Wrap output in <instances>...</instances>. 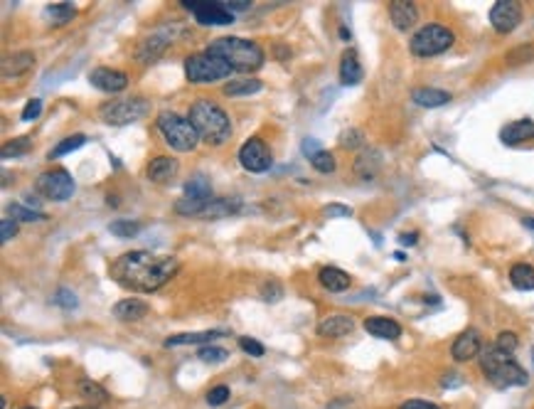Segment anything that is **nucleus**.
<instances>
[{"label":"nucleus","mask_w":534,"mask_h":409,"mask_svg":"<svg viewBox=\"0 0 534 409\" xmlns=\"http://www.w3.org/2000/svg\"><path fill=\"white\" fill-rule=\"evenodd\" d=\"M362 143H364V133L359 128H347L345 133L340 136V146H342V148H347V151H355Z\"/></svg>","instance_id":"obj_42"},{"label":"nucleus","mask_w":534,"mask_h":409,"mask_svg":"<svg viewBox=\"0 0 534 409\" xmlns=\"http://www.w3.org/2000/svg\"><path fill=\"white\" fill-rule=\"evenodd\" d=\"M416 239H419V234H416V232H411V234H401V237H399V242L404 244V247H414V244H416Z\"/></svg>","instance_id":"obj_53"},{"label":"nucleus","mask_w":534,"mask_h":409,"mask_svg":"<svg viewBox=\"0 0 534 409\" xmlns=\"http://www.w3.org/2000/svg\"><path fill=\"white\" fill-rule=\"evenodd\" d=\"M500 138H503V143H508V146H517V143H525V141H532L534 138V121L532 118L512 121L500 131Z\"/></svg>","instance_id":"obj_21"},{"label":"nucleus","mask_w":534,"mask_h":409,"mask_svg":"<svg viewBox=\"0 0 534 409\" xmlns=\"http://www.w3.org/2000/svg\"><path fill=\"white\" fill-rule=\"evenodd\" d=\"M185 10L195 15L200 25H232L234 13H229L225 3H207V0H185Z\"/></svg>","instance_id":"obj_10"},{"label":"nucleus","mask_w":534,"mask_h":409,"mask_svg":"<svg viewBox=\"0 0 534 409\" xmlns=\"http://www.w3.org/2000/svg\"><path fill=\"white\" fill-rule=\"evenodd\" d=\"M76 390H79V395L84 397V400H89L94 407L108 400V392L103 390L99 383H91V380H79V387H76Z\"/></svg>","instance_id":"obj_31"},{"label":"nucleus","mask_w":534,"mask_h":409,"mask_svg":"<svg viewBox=\"0 0 534 409\" xmlns=\"http://www.w3.org/2000/svg\"><path fill=\"white\" fill-rule=\"evenodd\" d=\"M190 123L197 131L200 141L207 146H225L232 136V121H229L227 111L220 106V103L210 101V99H197L190 106Z\"/></svg>","instance_id":"obj_2"},{"label":"nucleus","mask_w":534,"mask_h":409,"mask_svg":"<svg viewBox=\"0 0 534 409\" xmlns=\"http://www.w3.org/2000/svg\"><path fill=\"white\" fill-rule=\"evenodd\" d=\"M318 281H320V286L328 288V291H332V293L347 291V288H350V283H352L350 274H347V271H342V269H337V266H325V269H320Z\"/></svg>","instance_id":"obj_23"},{"label":"nucleus","mask_w":534,"mask_h":409,"mask_svg":"<svg viewBox=\"0 0 534 409\" xmlns=\"http://www.w3.org/2000/svg\"><path fill=\"white\" fill-rule=\"evenodd\" d=\"M23 409H35V407H23Z\"/></svg>","instance_id":"obj_57"},{"label":"nucleus","mask_w":534,"mask_h":409,"mask_svg":"<svg viewBox=\"0 0 534 409\" xmlns=\"http://www.w3.org/2000/svg\"><path fill=\"white\" fill-rule=\"evenodd\" d=\"M32 67H35V54L27 50L13 52L3 59V79H18L30 72Z\"/></svg>","instance_id":"obj_17"},{"label":"nucleus","mask_w":534,"mask_h":409,"mask_svg":"<svg viewBox=\"0 0 534 409\" xmlns=\"http://www.w3.org/2000/svg\"><path fill=\"white\" fill-rule=\"evenodd\" d=\"M155 126L163 133L165 143L173 151H178V153H190V151L197 148L200 136L192 123H190V118L180 116L175 111H160L155 118Z\"/></svg>","instance_id":"obj_5"},{"label":"nucleus","mask_w":534,"mask_h":409,"mask_svg":"<svg viewBox=\"0 0 534 409\" xmlns=\"http://www.w3.org/2000/svg\"><path fill=\"white\" fill-rule=\"evenodd\" d=\"M197 358L202 360V363H225V360L229 358V353L225 350V348H217V345H205L202 350L197 353Z\"/></svg>","instance_id":"obj_41"},{"label":"nucleus","mask_w":534,"mask_h":409,"mask_svg":"<svg viewBox=\"0 0 534 409\" xmlns=\"http://www.w3.org/2000/svg\"><path fill=\"white\" fill-rule=\"evenodd\" d=\"M180 171V163L175 161V158L170 156H155L153 161L148 163V180H153V183L163 185V183H170L173 178L178 176Z\"/></svg>","instance_id":"obj_16"},{"label":"nucleus","mask_w":534,"mask_h":409,"mask_svg":"<svg viewBox=\"0 0 534 409\" xmlns=\"http://www.w3.org/2000/svg\"><path fill=\"white\" fill-rule=\"evenodd\" d=\"M227 400H229V387L227 385H217V387H212V390L207 392V405H212V407L225 405Z\"/></svg>","instance_id":"obj_44"},{"label":"nucleus","mask_w":534,"mask_h":409,"mask_svg":"<svg viewBox=\"0 0 534 409\" xmlns=\"http://www.w3.org/2000/svg\"><path fill=\"white\" fill-rule=\"evenodd\" d=\"M205 52L225 59L229 67H232V72H256V69L264 67L266 59L261 45H256L254 40H244V37H232V35L210 42V47Z\"/></svg>","instance_id":"obj_3"},{"label":"nucleus","mask_w":534,"mask_h":409,"mask_svg":"<svg viewBox=\"0 0 534 409\" xmlns=\"http://www.w3.org/2000/svg\"><path fill=\"white\" fill-rule=\"evenodd\" d=\"M261 79H237V81H229L225 86V94L229 96H249V94H256V91H261Z\"/></svg>","instance_id":"obj_32"},{"label":"nucleus","mask_w":534,"mask_h":409,"mask_svg":"<svg viewBox=\"0 0 534 409\" xmlns=\"http://www.w3.org/2000/svg\"><path fill=\"white\" fill-rule=\"evenodd\" d=\"M239 163L249 173H266L271 168V151L261 138H249L239 148Z\"/></svg>","instance_id":"obj_11"},{"label":"nucleus","mask_w":534,"mask_h":409,"mask_svg":"<svg viewBox=\"0 0 534 409\" xmlns=\"http://www.w3.org/2000/svg\"><path fill=\"white\" fill-rule=\"evenodd\" d=\"M225 330H202V333H180V335H170L163 345L175 348V345H195V343H210L215 338H222Z\"/></svg>","instance_id":"obj_28"},{"label":"nucleus","mask_w":534,"mask_h":409,"mask_svg":"<svg viewBox=\"0 0 534 409\" xmlns=\"http://www.w3.org/2000/svg\"><path fill=\"white\" fill-rule=\"evenodd\" d=\"M108 232L116 234V237H121V239H130L133 234L140 232V225L138 222H130V220H116L108 225Z\"/></svg>","instance_id":"obj_37"},{"label":"nucleus","mask_w":534,"mask_h":409,"mask_svg":"<svg viewBox=\"0 0 534 409\" xmlns=\"http://www.w3.org/2000/svg\"><path fill=\"white\" fill-rule=\"evenodd\" d=\"M379 168H381V153H379V151H374V148L362 151V153L355 158V176L359 180L377 178Z\"/></svg>","instance_id":"obj_22"},{"label":"nucleus","mask_w":534,"mask_h":409,"mask_svg":"<svg viewBox=\"0 0 534 409\" xmlns=\"http://www.w3.org/2000/svg\"><path fill=\"white\" fill-rule=\"evenodd\" d=\"M40 113H42V101L40 99H32V101L25 103V108H23V113H20V118H23V121H35Z\"/></svg>","instance_id":"obj_46"},{"label":"nucleus","mask_w":534,"mask_h":409,"mask_svg":"<svg viewBox=\"0 0 534 409\" xmlns=\"http://www.w3.org/2000/svg\"><path fill=\"white\" fill-rule=\"evenodd\" d=\"M54 303L57 306H62V308H74L76 306V296L69 288H59L57 293H54Z\"/></svg>","instance_id":"obj_47"},{"label":"nucleus","mask_w":534,"mask_h":409,"mask_svg":"<svg viewBox=\"0 0 534 409\" xmlns=\"http://www.w3.org/2000/svg\"><path fill=\"white\" fill-rule=\"evenodd\" d=\"M232 74V67L225 59L215 57L210 52H197L190 54L185 59V77L192 84H212V81H220Z\"/></svg>","instance_id":"obj_6"},{"label":"nucleus","mask_w":534,"mask_h":409,"mask_svg":"<svg viewBox=\"0 0 534 409\" xmlns=\"http://www.w3.org/2000/svg\"><path fill=\"white\" fill-rule=\"evenodd\" d=\"M340 81L345 86H355L362 81V64L357 59L355 50H347L342 54V62H340Z\"/></svg>","instance_id":"obj_24"},{"label":"nucleus","mask_w":534,"mask_h":409,"mask_svg":"<svg viewBox=\"0 0 534 409\" xmlns=\"http://www.w3.org/2000/svg\"><path fill=\"white\" fill-rule=\"evenodd\" d=\"M483 343H481V333L468 328L463 330L461 335L453 340V348H451V355H453V360H458V363H468V360H473L481 353Z\"/></svg>","instance_id":"obj_15"},{"label":"nucleus","mask_w":534,"mask_h":409,"mask_svg":"<svg viewBox=\"0 0 534 409\" xmlns=\"http://www.w3.org/2000/svg\"><path fill=\"white\" fill-rule=\"evenodd\" d=\"M505 59H508L510 64H527V62H532V59H534V47L532 45H520V47H515V50H510Z\"/></svg>","instance_id":"obj_40"},{"label":"nucleus","mask_w":534,"mask_h":409,"mask_svg":"<svg viewBox=\"0 0 534 409\" xmlns=\"http://www.w3.org/2000/svg\"><path fill=\"white\" fill-rule=\"evenodd\" d=\"M389 18L396 30H409V27L416 25L419 10H416V5L409 3V0H394V3L389 5Z\"/></svg>","instance_id":"obj_20"},{"label":"nucleus","mask_w":534,"mask_h":409,"mask_svg":"<svg viewBox=\"0 0 534 409\" xmlns=\"http://www.w3.org/2000/svg\"><path fill=\"white\" fill-rule=\"evenodd\" d=\"M239 348H242L244 353H249L252 358H261V355H264V345H261L259 340H254V338H249V335L239 338Z\"/></svg>","instance_id":"obj_45"},{"label":"nucleus","mask_w":534,"mask_h":409,"mask_svg":"<svg viewBox=\"0 0 534 409\" xmlns=\"http://www.w3.org/2000/svg\"><path fill=\"white\" fill-rule=\"evenodd\" d=\"M364 330L374 338L381 340H396L401 335V325L394 318H386V315H372V318L364 320Z\"/></svg>","instance_id":"obj_19"},{"label":"nucleus","mask_w":534,"mask_h":409,"mask_svg":"<svg viewBox=\"0 0 534 409\" xmlns=\"http://www.w3.org/2000/svg\"><path fill=\"white\" fill-rule=\"evenodd\" d=\"M74 15H76V10H74V5H69V3H54L42 10V18L50 25H67Z\"/></svg>","instance_id":"obj_29"},{"label":"nucleus","mask_w":534,"mask_h":409,"mask_svg":"<svg viewBox=\"0 0 534 409\" xmlns=\"http://www.w3.org/2000/svg\"><path fill=\"white\" fill-rule=\"evenodd\" d=\"M525 225H527V227H532V230H534V217H527V220H525Z\"/></svg>","instance_id":"obj_56"},{"label":"nucleus","mask_w":534,"mask_h":409,"mask_svg":"<svg viewBox=\"0 0 534 409\" xmlns=\"http://www.w3.org/2000/svg\"><path fill=\"white\" fill-rule=\"evenodd\" d=\"M239 210H242V203H239L237 198H215L205 207V212L200 217H202V220H220V217L237 215Z\"/></svg>","instance_id":"obj_25"},{"label":"nucleus","mask_w":534,"mask_h":409,"mask_svg":"<svg viewBox=\"0 0 534 409\" xmlns=\"http://www.w3.org/2000/svg\"><path fill=\"white\" fill-rule=\"evenodd\" d=\"M8 212H10V217H13L15 222H45V220H47L45 212L32 210V207L20 205V203H13V205H10Z\"/></svg>","instance_id":"obj_33"},{"label":"nucleus","mask_w":534,"mask_h":409,"mask_svg":"<svg viewBox=\"0 0 534 409\" xmlns=\"http://www.w3.org/2000/svg\"><path fill=\"white\" fill-rule=\"evenodd\" d=\"M168 45H173V32H170V30H158V32H153L150 37H145V40L138 45L135 59H138L140 64H148V62H153V59L160 57V54L165 52Z\"/></svg>","instance_id":"obj_14"},{"label":"nucleus","mask_w":534,"mask_h":409,"mask_svg":"<svg viewBox=\"0 0 534 409\" xmlns=\"http://www.w3.org/2000/svg\"><path fill=\"white\" fill-rule=\"evenodd\" d=\"M249 0H229V3H225V8L229 10V13H239V10H249Z\"/></svg>","instance_id":"obj_52"},{"label":"nucleus","mask_w":534,"mask_h":409,"mask_svg":"<svg viewBox=\"0 0 534 409\" xmlns=\"http://www.w3.org/2000/svg\"><path fill=\"white\" fill-rule=\"evenodd\" d=\"M320 151H323V148L318 146V141H313V138H305V141H303V153L308 156V161H310V158H313L315 153H320Z\"/></svg>","instance_id":"obj_51"},{"label":"nucleus","mask_w":534,"mask_h":409,"mask_svg":"<svg viewBox=\"0 0 534 409\" xmlns=\"http://www.w3.org/2000/svg\"><path fill=\"white\" fill-rule=\"evenodd\" d=\"M69 409H99V407H94V405H81V407H69Z\"/></svg>","instance_id":"obj_55"},{"label":"nucleus","mask_w":534,"mask_h":409,"mask_svg":"<svg viewBox=\"0 0 534 409\" xmlns=\"http://www.w3.org/2000/svg\"><path fill=\"white\" fill-rule=\"evenodd\" d=\"M352 330H355V318L345 313L328 315V318H323L318 323V335H323V338H342Z\"/></svg>","instance_id":"obj_18"},{"label":"nucleus","mask_w":534,"mask_h":409,"mask_svg":"<svg viewBox=\"0 0 534 409\" xmlns=\"http://www.w3.org/2000/svg\"><path fill=\"white\" fill-rule=\"evenodd\" d=\"M30 148H32V141L27 138V136H20V138H15V141H8V143L3 146V151H0V156H3L5 161H8V158L25 156Z\"/></svg>","instance_id":"obj_36"},{"label":"nucleus","mask_w":534,"mask_h":409,"mask_svg":"<svg viewBox=\"0 0 534 409\" xmlns=\"http://www.w3.org/2000/svg\"><path fill=\"white\" fill-rule=\"evenodd\" d=\"M18 234V222L15 220H0V242H10Z\"/></svg>","instance_id":"obj_48"},{"label":"nucleus","mask_w":534,"mask_h":409,"mask_svg":"<svg viewBox=\"0 0 534 409\" xmlns=\"http://www.w3.org/2000/svg\"><path fill=\"white\" fill-rule=\"evenodd\" d=\"M259 293H261V298H264V301L276 303V301H281V298H283V286L276 279H269V281H264L259 286Z\"/></svg>","instance_id":"obj_39"},{"label":"nucleus","mask_w":534,"mask_h":409,"mask_svg":"<svg viewBox=\"0 0 534 409\" xmlns=\"http://www.w3.org/2000/svg\"><path fill=\"white\" fill-rule=\"evenodd\" d=\"M411 101L419 103L423 108H436V106H443V103L451 101V94L443 89H431V86H421V89H414L411 91Z\"/></svg>","instance_id":"obj_26"},{"label":"nucleus","mask_w":534,"mask_h":409,"mask_svg":"<svg viewBox=\"0 0 534 409\" xmlns=\"http://www.w3.org/2000/svg\"><path fill=\"white\" fill-rule=\"evenodd\" d=\"M481 368H483L485 378H488L495 387H500V390H505V387L527 385L525 368H522V365L517 363V360L512 358L510 353L498 350L495 345L488 348V350H483Z\"/></svg>","instance_id":"obj_4"},{"label":"nucleus","mask_w":534,"mask_h":409,"mask_svg":"<svg viewBox=\"0 0 534 409\" xmlns=\"http://www.w3.org/2000/svg\"><path fill=\"white\" fill-rule=\"evenodd\" d=\"M148 113V101L135 96V99H116L106 101L99 108V116L108 126H126V123L140 121Z\"/></svg>","instance_id":"obj_8"},{"label":"nucleus","mask_w":534,"mask_h":409,"mask_svg":"<svg viewBox=\"0 0 534 409\" xmlns=\"http://www.w3.org/2000/svg\"><path fill=\"white\" fill-rule=\"evenodd\" d=\"M399 409H441L436 407L433 402H423V400H409L404 405H399Z\"/></svg>","instance_id":"obj_50"},{"label":"nucleus","mask_w":534,"mask_h":409,"mask_svg":"<svg viewBox=\"0 0 534 409\" xmlns=\"http://www.w3.org/2000/svg\"><path fill=\"white\" fill-rule=\"evenodd\" d=\"M37 193L47 200H54V203H64L74 195V180L64 168H52V171H45L35 183Z\"/></svg>","instance_id":"obj_9"},{"label":"nucleus","mask_w":534,"mask_h":409,"mask_svg":"<svg viewBox=\"0 0 534 409\" xmlns=\"http://www.w3.org/2000/svg\"><path fill=\"white\" fill-rule=\"evenodd\" d=\"M323 215L328 217H350L352 215V210L347 205H337V203H332V205H328V207H323Z\"/></svg>","instance_id":"obj_49"},{"label":"nucleus","mask_w":534,"mask_h":409,"mask_svg":"<svg viewBox=\"0 0 534 409\" xmlns=\"http://www.w3.org/2000/svg\"><path fill=\"white\" fill-rule=\"evenodd\" d=\"M517 345H520V340H517V335H515V333H510V330H503L498 338H495V348H498V350H503V353H510V355L517 350Z\"/></svg>","instance_id":"obj_43"},{"label":"nucleus","mask_w":534,"mask_h":409,"mask_svg":"<svg viewBox=\"0 0 534 409\" xmlns=\"http://www.w3.org/2000/svg\"><path fill=\"white\" fill-rule=\"evenodd\" d=\"M148 313V303L138 301V298H123V301H118L116 306H113V315H116L118 320H140L143 315Z\"/></svg>","instance_id":"obj_27"},{"label":"nucleus","mask_w":534,"mask_h":409,"mask_svg":"<svg viewBox=\"0 0 534 409\" xmlns=\"http://www.w3.org/2000/svg\"><path fill=\"white\" fill-rule=\"evenodd\" d=\"M89 81L91 86H96L99 91H106V94H116V91H123L128 86V77L118 69L111 67H96L89 72Z\"/></svg>","instance_id":"obj_13"},{"label":"nucleus","mask_w":534,"mask_h":409,"mask_svg":"<svg viewBox=\"0 0 534 409\" xmlns=\"http://www.w3.org/2000/svg\"><path fill=\"white\" fill-rule=\"evenodd\" d=\"M178 269L180 261L175 256H158L145 252V249H138V252L118 256L111 264V276L130 291L153 293L165 286L178 274Z\"/></svg>","instance_id":"obj_1"},{"label":"nucleus","mask_w":534,"mask_h":409,"mask_svg":"<svg viewBox=\"0 0 534 409\" xmlns=\"http://www.w3.org/2000/svg\"><path fill=\"white\" fill-rule=\"evenodd\" d=\"M84 143H86V136L84 133H74V136H69V138L59 141V143L54 146V151L50 153V158H62V156L72 153V151H76V148H81Z\"/></svg>","instance_id":"obj_35"},{"label":"nucleus","mask_w":534,"mask_h":409,"mask_svg":"<svg viewBox=\"0 0 534 409\" xmlns=\"http://www.w3.org/2000/svg\"><path fill=\"white\" fill-rule=\"evenodd\" d=\"M456 42V35L443 25H423L421 30L414 32L411 42H409V50L416 57H436V54L451 50V45Z\"/></svg>","instance_id":"obj_7"},{"label":"nucleus","mask_w":534,"mask_h":409,"mask_svg":"<svg viewBox=\"0 0 534 409\" xmlns=\"http://www.w3.org/2000/svg\"><path fill=\"white\" fill-rule=\"evenodd\" d=\"M510 281L520 291H534V266L530 264H515L510 269Z\"/></svg>","instance_id":"obj_30"},{"label":"nucleus","mask_w":534,"mask_h":409,"mask_svg":"<svg viewBox=\"0 0 534 409\" xmlns=\"http://www.w3.org/2000/svg\"><path fill=\"white\" fill-rule=\"evenodd\" d=\"M340 37H342V40H350V30H345V27H340Z\"/></svg>","instance_id":"obj_54"},{"label":"nucleus","mask_w":534,"mask_h":409,"mask_svg":"<svg viewBox=\"0 0 534 409\" xmlns=\"http://www.w3.org/2000/svg\"><path fill=\"white\" fill-rule=\"evenodd\" d=\"M310 166H313L318 173H332L337 168V163H335V156H332L330 151H320V153H315L313 158H310Z\"/></svg>","instance_id":"obj_38"},{"label":"nucleus","mask_w":534,"mask_h":409,"mask_svg":"<svg viewBox=\"0 0 534 409\" xmlns=\"http://www.w3.org/2000/svg\"><path fill=\"white\" fill-rule=\"evenodd\" d=\"M185 195H195V198H207L212 200V185L205 176H195L185 183Z\"/></svg>","instance_id":"obj_34"},{"label":"nucleus","mask_w":534,"mask_h":409,"mask_svg":"<svg viewBox=\"0 0 534 409\" xmlns=\"http://www.w3.org/2000/svg\"><path fill=\"white\" fill-rule=\"evenodd\" d=\"M522 20V5L517 0H498V3L490 8V25L500 32V35H508L515 30Z\"/></svg>","instance_id":"obj_12"}]
</instances>
